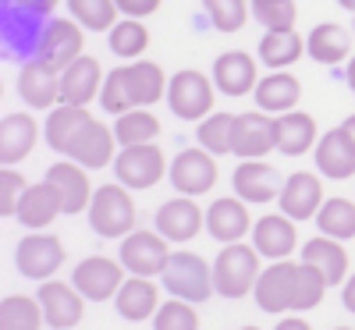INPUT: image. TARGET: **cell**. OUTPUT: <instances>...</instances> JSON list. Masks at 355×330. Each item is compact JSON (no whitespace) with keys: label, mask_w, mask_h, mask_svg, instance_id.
<instances>
[{"label":"cell","mask_w":355,"mask_h":330,"mask_svg":"<svg viewBox=\"0 0 355 330\" xmlns=\"http://www.w3.org/2000/svg\"><path fill=\"white\" fill-rule=\"evenodd\" d=\"M259 259L263 256L256 252V245H245V242L224 245L214 259V288L224 298H245L249 291H256V281L263 274Z\"/></svg>","instance_id":"obj_1"},{"label":"cell","mask_w":355,"mask_h":330,"mask_svg":"<svg viewBox=\"0 0 355 330\" xmlns=\"http://www.w3.org/2000/svg\"><path fill=\"white\" fill-rule=\"evenodd\" d=\"M89 224L100 238H128L135 231V199L128 196V189L117 185H100L93 196V206L85 209Z\"/></svg>","instance_id":"obj_2"},{"label":"cell","mask_w":355,"mask_h":330,"mask_svg":"<svg viewBox=\"0 0 355 330\" xmlns=\"http://www.w3.org/2000/svg\"><path fill=\"white\" fill-rule=\"evenodd\" d=\"M82 46H85V33L75 18H46L36 33L33 57L46 61L53 71H64L82 57Z\"/></svg>","instance_id":"obj_3"},{"label":"cell","mask_w":355,"mask_h":330,"mask_svg":"<svg viewBox=\"0 0 355 330\" xmlns=\"http://www.w3.org/2000/svg\"><path fill=\"white\" fill-rule=\"evenodd\" d=\"M164 288L174 298H182V302L199 306L217 291L214 288V266L196 252H174L167 270H164Z\"/></svg>","instance_id":"obj_4"},{"label":"cell","mask_w":355,"mask_h":330,"mask_svg":"<svg viewBox=\"0 0 355 330\" xmlns=\"http://www.w3.org/2000/svg\"><path fill=\"white\" fill-rule=\"evenodd\" d=\"M171 242L160 231H132L128 238H121L117 259L128 270L132 277H164V270L171 263Z\"/></svg>","instance_id":"obj_5"},{"label":"cell","mask_w":355,"mask_h":330,"mask_svg":"<svg viewBox=\"0 0 355 330\" xmlns=\"http://www.w3.org/2000/svg\"><path fill=\"white\" fill-rule=\"evenodd\" d=\"M214 93L217 85L214 78H206L202 71H178L171 78V89H167V107L182 117V121H206L214 114Z\"/></svg>","instance_id":"obj_6"},{"label":"cell","mask_w":355,"mask_h":330,"mask_svg":"<svg viewBox=\"0 0 355 330\" xmlns=\"http://www.w3.org/2000/svg\"><path fill=\"white\" fill-rule=\"evenodd\" d=\"M64 242L57 234H46V231H33L25 234L18 249H15V266L21 270V277L28 281H50L57 270L64 266Z\"/></svg>","instance_id":"obj_7"},{"label":"cell","mask_w":355,"mask_h":330,"mask_svg":"<svg viewBox=\"0 0 355 330\" xmlns=\"http://www.w3.org/2000/svg\"><path fill=\"white\" fill-rule=\"evenodd\" d=\"M164 171H171L164 149L157 142H146V146H121V153L114 160V174L125 189H153Z\"/></svg>","instance_id":"obj_8"},{"label":"cell","mask_w":355,"mask_h":330,"mask_svg":"<svg viewBox=\"0 0 355 330\" xmlns=\"http://www.w3.org/2000/svg\"><path fill=\"white\" fill-rule=\"evenodd\" d=\"M171 185L182 192V196H206L214 185H217V157L206 153L202 146H192V149H182L174 160H171Z\"/></svg>","instance_id":"obj_9"},{"label":"cell","mask_w":355,"mask_h":330,"mask_svg":"<svg viewBox=\"0 0 355 330\" xmlns=\"http://www.w3.org/2000/svg\"><path fill=\"white\" fill-rule=\"evenodd\" d=\"M128 270L121 266V259H107V256H89L75 266L71 284L89 298V302H107V298H117Z\"/></svg>","instance_id":"obj_10"},{"label":"cell","mask_w":355,"mask_h":330,"mask_svg":"<svg viewBox=\"0 0 355 330\" xmlns=\"http://www.w3.org/2000/svg\"><path fill=\"white\" fill-rule=\"evenodd\" d=\"M299 266L302 263H295V259H281V263H270L259 274L256 281V306L263 313H291L295 306V288H299Z\"/></svg>","instance_id":"obj_11"},{"label":"cell","mask_w":355,"mask_h":330,"mask_svg":"<svg viewBox=\"0 0 355 330\" xmlns=\"http://www.w3.org/2000/svg\"><path fill=\"white\" fill-rule=\"evenodd\" d=\"M270 149H277V117L249 110L234 117V139H231V153L239 160H263Z\"/></svg>","instance_id":"obj_12"},{"label":"cell","mask_w":355,"mask_h":330,"mask_svg":"<svg viewBox=\"0 0 355 330\" xmlns=\"http://www.w3.org/2000/svg\"><path fill=\"white\" fill-rule=\"evenodd\" d=\"M18 96L33 110L61 107V71H53L40 57H28L18 71Z\"/></svg>","instance_id":"obj_13"},{"label":"cell","mask_w":355,"mask_h":330,"mask_svg":"<svg viewBox=\"0 0 355 330\" xmlns=\"http://www.w3.org/2000/svg\"><path fill=\"white\" fill-rule=\"evenodd\" d=\"M40 306H43V320L53 330H71L75 323H82L85 316V295L75 284L64 281H43L40 284Z\"/></svg>","instance_id":"obj_14"},{"label":"cell","mask_w":355,"mask_h":330,"mask_svg":"<svg viewBox=\"0 0 355 330\" xmlns=\"http://www.w3.org/2000/svg\"><path fill=\"white\" fill-rule=\"evenodd\" d=\"M281 214L291 217L295 224L299 220H316V214L323 209V182L316 174L309 171H299V174H291L284 177V189H281Z\"/></svg>","instance_id":"obj_15"},{"label":"cell","mask_w":355,"mask_h":330,"mask_svg":"<svg viewBox=\"0 0 355 330\" xmlns=\"http://www.w3.org/2000/svg\"><path fill=\"white\" fill-rule=\"evenodd\" d=\"M252 245L263 259L281 263L291 259V252L299 249V231H295V220L284 214H266L252 224Z\"/></svg>","instance_id":"obj_16"},{"label":"cell","mask_w":355,"mask_h":330,"mask_svg":"<svg viewBox=\"0 0 355 330\" xmlns=\"http://www.w3.org/2000/svg\"><path fill=\"white\" fill-rule=\"evenodd\" d=\"M103 68L96 57L82 53L75 64H68L61 71V103H71V107H89L93 100H100L103 93Z\"/></svg>","instance_id":"obj_17"},{"label":"cell","mask_w":355,"mask_h":330,"mask_svg":"<svg viewBox=\"0 0 355 330\" xmlns=\"http://www.w3.org/2000/svg\"><path fill=\"white\" fill-rule=\"evenodd\" d=\"M206 227V209L192 196H178L157 209V231L167 242H192V238Z\"/></svg>","instance_id":"obj_18"},{"label":"cell","mask_w":355,"mask_h":330,"mask_svg":"<svg viewBox=\"0 0 355 330\" xmlns=\"http://www.w3.org/2000/svg\"><path fill=\"white\" fill-rule=\"evenodd\" d=\"M43 182H50L57 189V196H61V202H64V214H82V209L93 206L96 189H93V182H89V171L75 160L53 164Z\"/></svg>","instance_id":"obj_19"},{"label":"cell","mask_w":355,"mask_h":330,"mask_svg":"<svg viewBox=\"0 0 355 330\" xmlns=\"http://www.w3.org/2000/svg\"><path fill=\"white\" fill-rule=\"evenodd\" d=\"M256 220H249V202L239 196H224L214 199L210 209H206V231H210L220 245H234L249 234Z\"/></svg>","instance_id":"obj_20"},{"label":"cell","mask_w":355,"mask_h":330,"mask_svg":"<svg viewBox=\"0 0 355 330\" xmlns=\"http://www.w3.org/2000/svg\"><path fill=\"white\" fill-rule=\"evenodd\" d=\"M231 182H234V196L245 199V202H256V206L281 199V189H284L281 174L266 160H242L239 167H234Z\"/></svg>","instance_id":"obj_21"},{"label":"cell","mask_w":355,"mask_h":330,"mask_svg":"<svg viewBox=\"0 0 355 330\" xmlns=\"http://www.w3.org/2000/svg\"><path fill=\"white\" fill-rule=\"evenodd\" d=\"M117 146H121V142H117L114 128H107L103 121H96V117H93V121L82 128V135L75 139L68 160L82 164L85 171H100V167H107V164L117 160V153H121Z\"/></svg>","instance_id":"obj_22"},{"label":"cell","mask_w":355,"mask_h":330,"mask_svg":"<svg viewBox=\"0 0 355 330\" xmlns=\"http://www.w3.org/2000/svg\"><path fill=\"white\" fill-rule=\"evenodd\" d=\"M214 85L220 89L224 96H245L256 93L259 85V68H256V57H249L245 50H227L214 61Z\"/></svg>","instance_id":"obj_23"},{"label":"cell","mask_w":355,"mask_h":330,"mask_svg":"<svg viewBox=\"0 0 355 330\" xmlns=\"http://www.w3.org/2000/svg\"><path fill=\"white\" fill-rule=\"evenodd\" d=\"M313 153H316V167L323 177H334V182L355 177V142L348 139L345 128H331L327 135H320Z\"/></svg>","instance_id":"obj_24"},{"label":"cell","mask_w":355,"mask_h":330,"mask_svg":"<svg viewBox=\"0 0 355 330\" xmlns=\"http://www.w3.org/2000/svg\"><path fill=\"white\" fill-rule=\"evenodd\" d=\"M36 142H40V125L33 114L21 110V114H8L0 121V160H4V167L21 164L36 149Z\"/></svg>","instance_id":"obj_25"},{"label":"cell","mask_w":355,"mask_h":330,"mask_svg":"<svg viewBox=\"0 0 355 330\" xmlns=\"http://www.w3.org/2000/svg\"><path fill=\"white\" fill-rule=\"evenodd\" d=\"M64 214V202L57 196V189L50 182H40V185H28L21 202H18V224H25L28 231H43L50 227L57 217Z\"/></svg>","instance_id":"obj_26"},{"label":"cell","mask_w":355,"mask_h":330,"mask_svg":"<svg viewBox=\"0 0 355 330\" xmlns=\"http://www.w3.org/2000/svg\"><path fill=\"white\" fill-rule=\"evenodd\" d=\"M93 121V114H89L85 107H71V103H61V107H53L50 117H46V125H43V142L50 149H57V153H71V146L75 139L82 135V128Z\"/></svg>","instance_id":"obj_27"},{"label":"cell","mask_w":355,"mask_h":330,"mask_svg":"<svg viewBox=\"0 0 355 330\" xmlns=\"http://www.w3.org/2000/svg\"><path fill=\"white\" fill-rule=\"evenodd\" d=\"M299 100H302V85H299V78H295L291 71H270L256 85V103H259L263 114H270V117H281V114L295 110Z\"/></svg>","instance_id":"obj_28"},{"label":"cell","mask_w":355,"mask_h":330,"mask_svg":"<svg viewBox=\"0 0 355 330\" xmlns=\"http://www.w3.org/2000/svg\"><path fill=\"white\" fill-rule=\"evenodd\" d=\"M316 142H320V128L313 114L288 110L277 117V149L284 157H302L309 149H316Z\"/></svg>","instance_id":"obj_29"},{"label":"cell","mask_w":355,"mask_h":330,"mask_svg":"<svg viewBox=\"0 0 355 330\" xmlns=\"http://www.w3.org/2000/svg\"><path fill=\"white\" fill-rule=\"evenodd\" d=\"M125 78H128V93L135 107H153L164 100V93L171 89V78L164 75V68L157 61H132L125 64Z\"/></svg>","instance_id":"obj_30"},{"label":"cell","mask_w":355,"mask_h":330,"mask_svg":"<svg viewBox=\"0 0 355 330\" xmlns=\"http://www.w3.org/2000/svg\"><path fill=\"white\" fill-rule=\"evenodd\" d=\"M306 53L313 57L316 64H331V68L352 61V36H348V28H341L334 21L316 25L313 33L306 36Z\"/></svg>","instance_id":"obj_31"},{"label":"cell","mask_w":355,"mask_h":330,"mask_svg":"<svg viewBox=\"0 0 355 330\" xmlns=\"http://www.w3.org/2000/svg\"><path fill=\"white\" fill-rule=\"evenodd\" d=\"M114 306H117V313H121L125 320H132V323L153 320L157 309H160V288L150 277H128L121 284V291H117Z\"/></svg>","instance_id":"obj_32"},{"label":"cell","mask_w":355,"mask_h":330,"mask_svg":"<svg viewBox=\"0 0 355 330\" xmlns=\"http://www.w3.org/2000/svg\"><path fill=\"white\" fill-rule=\"evenodd\" d=\"M302 263L316 266L323 277H327V284H341L348 281V252L341 242H334V238L320 234V238H309L306 249H302Z\"/></svg>","instance_id":"obj_33"},{"label":"cell","mask_w":355,"mask_h":330,"mask_svg":"<svg viewBox=\"0 0 355 330\" xmlns=\"http://www.w3.org/2000/svg\"><path fill=\"white\" fill-rule=\"evenodd\" d=\"M302 53H306V40L295 33V28H284V33H266L259 40V61L270 71H288Z\"/></svg>","instance_id":"obj_34"},{"label":"cell","mask_w":355,"mask_h":330,"mask_svg":"<svg viewBox=\"0 0 355 330\" xmlns=\"http://www.w3.org/2000/svg\"><path fill=\"white\" fill-rule=\"evenodd\" d=\"M110 53H117L121 61H142V53L150 50V28H146L139 18H121L110 33H107Z\"/></svg>","instance_id":"obj_35"},{"label":"cell","mask_w":355,"mask_h":330,"mask_svg":"<svg viewBox=\"0 0 355 330\" xmlns=\"http://www.w3.org/2000/svg\"><path fill=\"white\" fill-rule=\"evenodd\" d=\"M114 135L121 146H146V142H157L160 139V121L153 110L135 107L128 114H117L114 121Z\"/></svg>","instance_id":"obj_36"},{"label":"cell","mask_w":355,"mask_h":330,"mask_svg":"<svg viewBox=\"0 0 355 330\" xmlns=\"http://www.w3.org/2000/svg\"><path fill=\"white\" fill-rule=\"evenodd\" d=\"M316 227L320 234L334 238V242H348V238H355V202L352 199H327L323 202V209L316 214Z\"/></svg>","instance_id":"obj_37"},{"label":"cell","mask_w":355,"mask_h":330,"mask_svg":"<svg viewBox=\"0 0 355 330\" xmlns=\"http://www.w3.org/2000/svg\"><path fill=\"white\" fill-rule=\"evenodd\" d=\"M43 320V306L40 298L28 295H8L0 302V330H40Z\"/></svg>","instance_id":"obj_38"},{"label":"cell","mask_w":355,"mask_h":330,"mask_svg":"<svg viewBox=\"0 0 355 330\" xmlns=\"http://www.w3.org/2000/svg\"><path fill=\"white\" fill-rule=\"evenodd\" d=\"M234 117L239 114H227V110H214L206 121H199V146L206 149V153L214 157H227L231 153V139H234Z\"/></svg>","instance_id":"obj_39"},{"label":"cell","mask_w":355,"mask_h":330,"mask_svg":"<svg viewBox=\"0 0 355 330\" xmlns=\"http://www.w3.org/2000/svg\"><path fill=\"white\" fill-rule=\"evenodd\" d=\"M68 11L82 28H93V33H110V28L121 21L114 0H68Z\"/></svg>","instance_id":"obj_40"},{"label":"cell","mask_w":355,"mask_h":330,"mask_svg":"<svg viewBox=\"0 0 355 330\" xmlns=\"http://www.w3.org/2000/svg\"><path fill=\"white\" fill-rule=\"evenodd\" d=\"M302 263V259H299ZM327 277L320 274L316 266H309V263H302L299 266V288H295V306H291V313H309V309H316L320 302H323V295H327Z\"/></svg>","instance_id":"obj_41"},{"label":"cell","mask_w":355,"mask_h":330,"mask_svg":"<svg viewBox=\"0 0 355 330\" xmlns=\"http://www.w3.org/2000/svg\"><path fill=\"white\" fill-rule=\"evenodd\" d=\"M252 18L266 33H284V28H295L299 8H295V0H252Z\"/></svg>","instance_id":"obj_42"},{"label":"cell","mask_w":355,"mask_h":330,"mask_svg":"<svg viewBox=\"0 0 355 330\" xmlns=\"http://www.w3.org/2000/svg\"><path fill=\"white\" fill-rule=\"evenodd\" d=\"M202 8L220 33H239L249 18V0H202Z\"/></svg>","instance_id":"obj_43"},{"label":"cell","mask_w":355,"mask_h":330,"mask_svg":"<svg viewBox=\"0 0 355 330\" xmlns=\"http://www.w3.org/2000/svg\"><path fill=\"white\" fill-rule=\"evenodd\" d=\"M153 330H199V313L192 309V302L167 298L153 316Z\"/></svg>","instance_id":"obj_44"},{"label":"cell","mask_w":355,"mask_h":330,"mask_svg":"<svg viewBox=\"0 0 355 330\" xmlns=\"http://www.w3.org/2000/svg\"><path fill=\"white\" fill-rule=\"evenodd\" d=\"M100 103H103V110H107V114H128V110H135L132 93H128V78H125V64L107 71V82H103Z\"/></svg>","instance_id":"obj_45"},{"label":"cell","mask_w":355,"mask_h":330,"mask_svg":"<svg viewBox=\"0 0 355 330\" xmlns=\"http://www.w3.org/2000/svg\"><path fill=\"white\" fill-rule=\"evenodd\" d=\"M25 189H28V182L15 171V167H4L0 171V214L4 217H15L18 214V202H21V196H25Z\"/></svg>","instance_id":"obj_46"},{"label":"cell","mask_w":355,"mask_h":330,"mask_svg":"<svg viewBox=\"0 0 355 330\" xmlns=\"http://www.w3.org/2000/svg\"><path fill=\"white\" fill-rule=\"evenodd\" d=\"M57 4H61V0H8V8L25 15V18H53Z\"/></svg>","instance_id":"obj_47"},{"label":"cell","mask_w":355,"mask_h":330,"mask_svg":"<svg viewBox=\"0 0 355 330\" xmlns=\"http://www.w3.org/2000/svg\"><path fill=\"white\" fill-rule=\"evenodd\" d=\"M114 4H117V11H121L125 18H139L142 21V18L157 15L164 0H114Z\"/></svg>","instance_id":"obj_48"},{"label":"cell","mask_w":355,"mask_h":330,"mask_svg":"<svg viewBox=\"0 0 355 330\" xmlns=\"http://www.w3.org/2000/svg\"><path fill=\"white\" fill-rule=\"evenodd\" d=\"M277 330H313V327H309V320H302L299 313H291V316H284V320L277 323Z\"/></svg>","instance_id":"obj_49"},{"label":"cell","mask_w":355,"mask_h":330,"mask_svg":"<svg viewBox=\"0 0 355 330\" xmlns=\"http://www.w3.org/2000/svg\"><path fill=\"white\" fill-rule=\"evenodd\" d=\"M341 298H345V309H348V313H355V274L345 281V291H341Z\"/></svg>","instance_id":"obj_50"},{"label":"cell","mask_w":355,"mask_h":330,"mask_svg":"<svg viewBox=\"0 0 355 330\" xmlns=\"http://www.w3.org/2000/svg\"><path fill=\"white\" fill-rule=\"evenodd\" d=\"M341 128H345V132H348V139H352V142H355V114H352V117H348V121H345V125H341Z\"/></svg>","instance_id":"obj_51"},{"label":"cell","mask_w":355,"mask_h":330,"mask_svg":"<svg viewBox=\"0 0 355 330\" xmlns=\"http://www.w3.org/2000/svg\"><path fill=\"white\" fill-rule=\"evenodd\" d=\"M348 85H352V93H355V53H352V61H348Z\"/></svg>","instance_id":"obj_52"},{"label":"cell","mask_w":355,"mask_h":330,"mask_svg":"<svg viewBox=\"0 0 355 330\" xmlns=\"http://www.w3.org/2000/svg\"><path fill=\"white\" fill-rule=\"evenodd\" d=\"M338 4H341L345 11H352V15H355V0H338Z\"/></svg>","instance_id":"obj_53"},{"label":"cell","mask_w":355,"mask_h":330,"mask_svg":"<svg viewBox=\"0 0 355 330\" xmlns=\"http://www.w3.org/2000/svg\"><path fill=\"white\" fill-rule=\"evenodd\" d=\"M242 330H259V327H242Z\"/></svg>","instance_id":"obj_54"},{"label":"cell","mask_w":355,"mask_h":330,"mask_svg":"<svg viewBox=\"0 0 355 330\" xmlns=\"http://www.w3.org/2000/svg\"><path fill=\"white\" fill-rule=\"evenodd\" d=\"M334 330H352V327H334Z\"/></svg>","instance_id":"obj_55"},{"label":"cell","mask_w":355,"mask_h":330,"mask_svg":"<svg viewBox=\"0 0 355 330\" xmlns=\"http://www.w3.org/2000/svg\"><path fill=\"white\" fill-rule=\"evenodd\" d=\"M352 25H355V21H352Z\"/></svg>","instance_id":"obj_56"}]
</instances>
